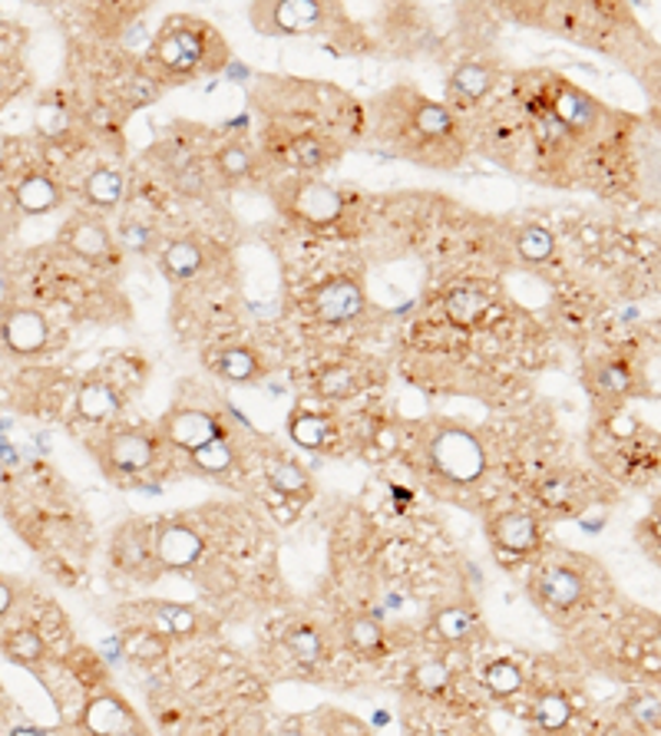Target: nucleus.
<instances>
[{
	"instance_id": "f257e3e1",
	"label": "nucleus",
	"mask_w": 661,
	"mask_h": 736,
	"mask_svg": "<svg viewBox=\"0 0 661 736\" xmlns=\"http://www.w3.org/2000/svg\"><path fill=\"white\" fill-rule=\"evenodd\" d=\"M618 116L595 96L556 73H520L513 100L483 119V149L513 172L572 186L582 168L605 149Z\"/></svg>"
},
{
	"instance_id": "f03ea898",
	"label": "nucleus",
	"mask_w": 661,
	"mask_h": 736,
	"mask_svg": "<svg viewBox=\"0 0 661 736\" xmlns=\"http://www.w3.org/2000/svg\"><path fill=\"white\" fill-rule=\"evenodd\" d=\"M368 113L374 139L401 159L430 168H456L466 159V136L453 109L417 90L394 86L371 100Z\"/></svg>"
},
{
	"instance_id": "7ed1b4c3",
	"label": "nucleus",
	"mask_w": 661,
	"mask_h": 736,
	"mask_svg": "<svg viewBox=\"0 0 661 736\" xmlns=\"http://www.w3.org/2000/svg\"><path fill=\"white\" fill-rule=\"evenodd\" d=\"M152 63L170 83H189L196 77L219 73L229 63V44L206 21L173 17L152 40Z\"/></svg>"
},
{
	"instance_id": "20e7f679",
	"label": "nucleus",
	"mask_w": 661,
	"mask_h": 736,
	"mask_svg": "<svg viewBox=\"0 0 661 736\" xmlns=\"http://www.w3.org/2000/svg\"><path fill=\"white\" fill-rule=\"evenodd\" d=\"M430 463H433V472L440 479L456 482V486H469L483 476L486 453H483V446L473 433L447 427L430 443Z\"/></svg>"
},
{
	"instance_id": "39448f33",
	"label": "nucleus",
	"mask_w": 661,
	"mask_h": 736,
	"mask_svg": "<svg viewBox=\"0 0 661 736\" xmlns=\"http://www.w3.org/2000/svg\"><path fill=\"white\" fill-rule=\"evenodd\" d=\"M248 17L268 37H298L321 31L330 17V8L317 4V0H281V4L271 0V4H255Z\"/></svg>"
},
{
	"instance_id": "423d86ee",
	"label": "nucleus",
	"mask_w": 661,
	"mask_h": 736,
	"mask_svg": "<svg viewBox=\"0 0 661 736\" xmlns=\"http://www.w3.org/2000/svg\"><path fill=\"white\" fill-rule=\"evenodd\" d=\"M278 202L285 206L288 215H294L298 222L314 225V229L338 222L341 212H345L341 192L335 186H327V182H317V178H291Z\"/></svg>"
},
{
	"instance_id": "0eeeda50",
	"label": "nucleus",
	"mask_w": 661,
	"mask_h": 736,
	"mask_svg": "<svg viewBox=\"0 0 661 736\" xmlns=\"http://www.w3.org/2000/svg\"><path fill=\"white\" fill-rule=\"evenodd\" d=\"M152 531H149V525H142V522H129V525H123L116 535H113V562L123 569V572H129V575H136V579H142V582H152L155 575H159V562H155V548H152Z\"/></svg>"
},
{
	"instance_id": "6e6552de",
	"label": "nucleus",
	"mask_w": 661,
	"mask_h": 736,
	"mask_svg": "<svg viewBox=\"0 0 661 736\" xmlns=\"http://www.w3.org/2000/svg\"><path fill=\"white\" fill-rule=\"evenodd\" d=\"M155 459V440L139 433V430H123L113 433L103 449H100V463L109 476L116 472H146Z\"/></svg>"
},
{
	"instance_id": "1a4fd4ad",
	"label": "nucleus",
	"mask_w": 661,
	"mask_h": 736,
	"mask_svg": "<svg viewBox=\"0 0 661 736\" xmlns=\"http://www.w3.org/2000/svg\"><path fill=\"white\" fill-rule=\"evenodd\" d=\"M314 314L324 324H348L364 314V288L351 278H330L314 291Z\"/></svg>"
},
{
	"instance_id": "9d476101",
	"label": "nucleus",
	"mask_w": 661,
	"mask_h": 736,
	"mask_svg": "<svg viewBox=\"0 0 661 736\" xmlns=\"http://www.w3.org/2000/svg\"><path fill=\"white\" fill-rule=\"evenodd\" d=\"M162 433L183 453H196V449H202V446H209V443L225 436L222 423L212 413H206V410H176V413H170V417H165V423H162Z\"/></svg>"
},
{
	"instance_id": "9b49d317",
	"label": "nucleus",
	"mask_w": 661,
	"mask_h": 736,
	"mask_svg": "<svg viewBox=\"0 0 661 736\" xmlns=\"http://www.w3.org/2000/svg\"><path fill=\"white\" fill-rule=\"evenodd\" d=\"M152 548H155V562H159V569L183 572V569H193V565L202 559V548H206V545H202V538H199L196 528L173 522V525H162V528L155 531Z\"/></svg>"
},
{
	"instance_id": "f8f14e48",
	"label": "nucleus",
	"mask_w": 661,
	"mask_h": 736,
	"mask_svg": "<svg viewBox=\"0 0 661 736\" xmlns=\"http://www.w3.org/2000/svg\"><path fill=\"white\" fill-rule=\"evenodd\" d=\"M278 152L301 172H321V168L335 165L341 159L345 145L335 136L304 132V136H291V139L278 142Z\"/></svg>"
},
{
	"instance_id": "ddd939ff",
	"label": "nucleus",
	"mask_w": 661,
	"mask_h": 736,
	"mask_svg": "<svg viewBox=\"0 0 661 736\" xmlns=\"http://www.w3.org/2000/svg\"><path fill=\"white\" fill-rule=\"evenodd\" d=\"M582 595H585L582 575L572 569H563V565L543 569L533 579V598L540 605H546L549 611H569L582 601Z\"/></svg>"
},
{
	"instance_id": "4468645a",
	"label": "nucleus",
	"mask_w": 661,
	"mask_h": 736,
	"mask_svg": "<svg viewBox=\"0 0 661 736\" xmlns=\"http://www.w3.org/2000/svg\"><path fill=\"white\" fill-rule=\"evenodd\" d=\"M489 535L500 551H510V556H530L540 541V525L526 512H503L489 522Z\"/></svg>"
},
{
	"instance_id": "2eb2a0df",
	"label": "nucleus",
	"mask_w": 661,
	"mask_h": 736,
	"mask_svg": "<svg viewBox=\"0 0 661 736\" xmlns=\"http://www.w3.org/2000/svg\"><path fill=\"white\" fill-rule=\"evenodd\" d=\"M492 86H496V70L489 63L466 60L450 77V103L460 106V109H473L489 96Z\"/></svg>"
},
{
	"instance_id": "dca6fc26",
	"label": "nucleus",
	"mask_w": 661,
	"mask_h": 736,
	"mask_svg": "<svg viewBox=\"0 0 661 736\" xmlns=\"http://www.w3.org/2000/svg\"><path fill=\"white\" fill-rule=\"evenodd\" d=\"M0 337H4L8 350H14L21 357H31V353L47 347L50 330H47L44 314H37V311H14V314L4 317V324H0Z\"/></svg>"
},
{
	"instance_id": "f3484780",
	"label": "nucleus",
	"mask_w": 661,
	"mask_h": 736,
	"mask_svg": "<svg viewBox=\"0 0 661 736\" xmlns=\"http://www.w3.org/2000/svg\"><path fill=\"white\" fill-rule=\"evenodd\" d=\"M83 723L96 736H126L129 729H136V716H132V710L119 697L93 700L86 706V713H83Z\"/></svg>"
},
{
	"instance_id": "a211bd4d",
	"label": "nucleus",
	"mask_w": 661,
	"mask_h": 736,
	"mask_svg": "<svg viewBox=\"0 0 661 736\" xmlns=\"http://www.w3.org/2000/svg\"><path fill=\"white\" fill-rule=\"evenodd\" d=\"M492 304V291H486V284H460L447 294V317L456 327H473L486 317Z\"/></svg>"
},
{
	"instance_id": "6ab92c4d",
	"label": "nucleus",
	"mask_w": 661,
	"mask_h": 736,
	"mask_svg": "<svg viewBox=\"0 0 661 736\" xmlns=\"http://www.w3.org/2000/svg\"><path fill=\"white\" fill-rule=\"evenodd\" d=\"M159 265H162L165 278H173V281H189V278H196V274L202 271L206 255H202V248H199L196 242L179 238V242H170V245H165V248L159 252Z\"/></svg>"
},
{
	"instance_id": "aec40b11",
	"label": "nucleus",
	"mask_w": 661,
	"mask_h": 736,
	"mask_svg": "<svg viewBox=\"0 0 661 736\" xmlns=\"http://www.w3.org/2000/svg\"><path fill=\"white\" fill-rule=\"evenodd\" d=\"M479 631V621L469 608L463 605H450V608H440L430 621V634L443 644H463L469 641L473 634Z\"/></svg>"
},
{
	"instance_id": "412c9836",
	"label": "nucleus",
	"mask_w": 661,
	"mask_h": 736,
	"mask_svg": "<svg viewBox=\"0 0 661 736\" xmlns=\"http://www.w3.org/2000/svg\"><path fill=\"white\" fill-rule=\"evenodd\" d=\"M14 199L21 206V212L27 215H47L60 206V189L57 182L47 175H27L21 186L14 189Z\"/></svg>"
},
{
	"instance_id": "4be33fe9",
	"label": "nucleus",
	"mask_w": 661,
	"mask_h": 736,
	"mask_svg": "<svg viewBox=\"0 0 661 736\" xmlns=\"http://www.w3.org/2000/svg\"><path fill=\"white\" fill-rule=\"evenodd\" d=\"M63 242L83 255V258H103L106 248H109V232L103 222H93V219H77L70 229H63Z\"/></svg>"
},
{
	"instance_id": "5701e85b",
	"label": "nucleus",
	"mask_w": 661,
	"mask_h": 736,
	"mask_svg": "<svg viewBox=\"0 0 661 736\" xmlns=\"http://www.w3.org/2000/svg\"><path fill=\"white\" fill-rule=\"evenodd\" d=\"M83 196H86V202L96 206V209H113V206H119L123 196H126V178H123L119 172H113V168H100V172H93V175L83 182Z\"/></svg>"
},
{
	"instance_id": "b1692460",
	"label": "nucleus",
	"mask_w": 661,
	"mask_h": 736,
	"mask_svg": "<svg viewBox=\"0 0 661 736\" xmlns=\"http://www.w3.org/2000/svg\"><path fill=\"white\" fill-rule=\"evenodd\" d=\"M77 410H80V417L90 420V423L106 420V417L116 410V394H113L106 384H100V381H86V384L80 387V394H77Z\"/></svg>"
},
{
	"instance_id": "393cba45",
	"label": "nucleus",
	"mask_w": 661,
	"mask_h": 736,
	"mask_svg": "<svg viewBox=\"0 0 661 736\" xmlns=\"http://www.w3.org/2000/svg\"><path fill=\"white\" fill-rule=\"evenodd\" d=\"M345 638H348V647L358 651V654H378L384 647V628L368 618V615H358L345 624Z\"/></svg>"
},
{
	"instance_id": "a878e982",
	"label": "nucleus",
	"mask_w": 661,
	"mask_h": 736,
	"mask_svg": "<svg viewBox=\"0 0 661 736\" xmlns=\"http://www.w3.org/2000/svg\"><path fill=\"white\" fill-rule=\"evenodd\" d=\"M483 687H486L492 697H513V693L523 687V670H520L513 661L500 657V661H492V664L483 670Z\"/></svg>"
},
{
	"instance_id": "bb28decb",
	"label": "nucleus",
	"mask_w": 661,
	"mask_h": 736,
	"mask_svg": "<svg viewBox=\"0 0 661 736\" xmlns=\"http://www.w3.org/2000/svg\"><path fill=\"white\" fill-rule=\"evenodd\" d=\"M216 371H219L225 381H232V384H248V381L258 377V357H255L252 350H245V347H229V350L219 357V366H216Z\"/></svg>"
},
{
	"instance_id": "cd10ccee",
	"label": "nucleus",
	"mask_w": 661,
	"mask_h": 736,
	"mask_svg": "<svg viewBox=\"0 0 661 736\" xmlns=\"http://www.w3.org/2000/svg\"><path fill=\"white\" fill-rule=\"evenodd\" d=\"M265 472H268L271 489H275V492H281V495H301V492H308V489H311L308 472H304L298 463H291V459H271Z\"/></svg>"
},
{
	"instance_id": "c85d7f7f",
	"label": "nucleus",
	"mask_w": 661,
	"mask_h": 736,
	"mask_svg": "<svg viewBox=\"0 0 661 736\" xmlns=\"http://www.w3.org/2000/svg\"><path fill=\"white\" fill-rule=\"evenodd\" d=\"M189 456H193V466H196L199 472H206V476H222V472H229L232 463H235V446L222 436V440H216V443H209V446H202V449H196V453H189Z\"/></svg>"
},
{
	"instance_id": "c756f323",
	"label": "nucleus",
	"mask_w": 661,
	"mask_h": 736,
	"mask_svg": "<svg viewBox=\"0 0 661 736\" xmlns=\"http://www.w3.org/2000/svg\"><path fill=\"white\" fill-rule=\"evenodd\" d=\"M155 628L162 634H193L196 631V615L186 605H170V601H155Z\"/></svg>"
},
{
	"instance_id": "7c9ffc66",
	"label": "nucleus",
	"mask_w": 661,
	"mask_h": 736,
	"mask_svg": "<svg viewBox=\"0 0 661 736\" xmlns=\"http://www.w3.org/2000/svg\"><path fill=\"white\" fill-rule=\"evenodd\" d=\"M595 390L602 397H625L631 390V371H628V363H622V360L602 363L599 374H595Z\"/></svg>"
},
{
	"instance_id": "2f4dec72",
	"label": "nucleus",
	"mask_w": 661,
	"mask_h": 736,
	"mask_svg": "<svg viewBox=\"0 0 661 736\" xmlns=\"http://www.w3.org/2000/svg\"><path fill=\"white\" fill-rule=\"evenodd\" d=\"M447 684H450V670H447V664H440V661H424V664H417V667L410 670V687H414L417 693L437 697V693L447 690Z\"/></svg>"
},
{
	"instance_id": "473e14b6",
	"label": "nucleus",
	"mask_w": 661,
	"mask_h": 736,
	"mask_svg": "<svg viewBox=\"0 0 661 736\" xmlns=\"http://www.w3.org/2000/svg\"><path fill=\"white\" fill-rule=\"evenodd\" d=\"M572 716V706L563 693H543L536 700V723L549 733H559Z\"/></svg>"
},
{
	"instance_id": "72a5a7b5",
	"label": "nucleus",
	"mask_w": 661,
	"mask_h": 736,
	"mask_svg": "<svg viewBox=\"0 0 661 736\" xmlns=\"http://www.w3.org/2000/svg\"><path fill=\"white\" fill-rule=\"evenodd\" d=\"M288 651H291V657H298L304 664H314V661L324 657V638H321V631L301 624V628L288 631Z\"/></svg>"
},
{
	"instance_id": "f704fd0d",
	"label": "nucleus",
	"mask_w": 661,
	"mask_h": 736,
	"mask_svg": "<svg viewBox=\"0 0 661 736\" xmlns=\"http://www.w3.org/2000/svg\"><path fill=\"white\" fill-rule=\"evenodd\" d=\"M4 651L11 661H21V664H34L44 657V641L37 631L24 628V631H14L11 638H4Z\"/></svg>"
},
{
	"instance_id": "c9c22d12",
	"label": "nucleus",
	"mask_w": 661,
	"mask_h": 736,
	"mask_svg": "<svg viewBox=\"0 0 661 736\" xmlns=\"http://www.w3.org/2000/svg\"><path fill=\"white\" fill-rule=\"evenodd\" d=\"M517 252H520L523 261L540 265V261H546V258L553 255V235H549L546 229H540V225L523 229V235H520V242H517Z\"/></svg>"
},
{
	"instance_id": "e433bc0d",
	"label": "nucleus",
	"mask_w": 661,
	"mask_h": 736,
	"mask_svg": "<svg viewBox=\"0 0 661 736\" xmlns=\"http://www.w3.org/2000/svg\"><path fill=\"white\" fill-rule=\"evenodd\" d=\"M291 440L304 449H321L324 440H327V423L321 417H311V413H298L291 420Z\"/></svg>"
},
{
	"instance_id": "4c0bfd02",
	"label": "nucleus",
	"mask_w": 661,
	"mask_h": 736,
	"mask_svg": "<svg viewBox=\"0 0 661 736\" xmlns=\"http://www.w3.org/2000/svg\"><path fill=\"white\" fill-rule=\"evenodd\" d=\"M216 165L225 178H245L252 172V152L242 142H229L216 152Z\"/></svg>"
},
{
	"instance_id": "58836bf2",
	"label": "nucleus",
	"mask_w": 661,
	"mask_h": 736,
	"mask_svg": "<svg viewBox=\"0 0 661 736\" xmlns=\"http://www.w3.org/2000/svg\"><path fill=\"white\" fill-rule=\"evenodd\" d=\"M631 716H635L641 726L658 729V697H638V700L631 703Z\"/></svg>"
},
{
	"instance_id": "ea45409f",
	"label": "nucleus",
	"mask_w": 661,
	"mask_h": 736,
	"mask_svg": "<svg viewBox=\"0 0 661 736\" xmlns=\"http://www.w3.org/2000/svg\"><path fill=\"white\" fill-rule=\"evenodd\" d=\"M540 495H543L546 505H563V502L569 499V482H566V479H549V482L540 489Z\"/></svg>"
},
{
	"instance_id": "a19ab883",
	"label": "nucleus",
	"mask_w": 661,
	"mask_h": 736,
	"mask_svg": "<svg viewBox=\"0 0 661 736\" xmlns=\"http://www.w3.org/2000/svg\"><path fill=\"white\" fill-rule=\"evenodd\" d=\"M123 242L132 248V252H146L149 248V232L142 225H126L123 229Z\"/></svg>"
},
{
	"instance_id": "79ce46f5",
	"label": "nucleus",
	"mask_w": 661,
	"mask_h": 736,
	"mask_svg": "<svg viewBox=\"0 0 661 736\" xmlns=\"http://www.w3.org/2000/svg\"><path fill=\"white\" fill-rule=\"evenodd\" d=\"M14 601H18V592H14V585L8 582V579H0V618H4L11 608H14Z\"/></svg>"
},
{
	"instance_id": "37998d69",
	"label": "nucleus",
	"mask_w": 661,
	"mask_h": 736,
	"mask_svg": "<svg viewBox=\"0 0 661 736\" xmlns=\"http://www.w3.org/2000/svg\"><path fill=\"white\" fill-rule=\"evenodd\" d=\"M378 443H381V449H387V453H391V449H394V430H391V427H387V430H381Z\"/></svg>"
},
{
	"instance_id": "c03bdc74",
	"label": "nucleus",
	"mask_w": 661,
	"mask_h": 736,
	"mask_svg": "<svg viewBox=\"0 0 661 736\" xmlns=\"http://www.w3.org/2000/svg\"><path fill=\"white\" fill-rule=\"evenodd\" d=\"M278 736H304V733H301V729H294V726H288V729H281Z\"/></svg>"
},
{
	"instance_id": "a18cd8bd",
	"label": "nucleus",
	"mask_w": 661,
	"mask_h": 736,
	"mask_svg": "<svg viewBox=\"0 0 661 736\" xmlns=\"http://www.w3.org/2000/svg\"><path fill=\"white\" fill-rule=\"evenodd\" d=\"M4 482H8V466L0 463V486H4Z\"/></svg>"
}]
</instances>
